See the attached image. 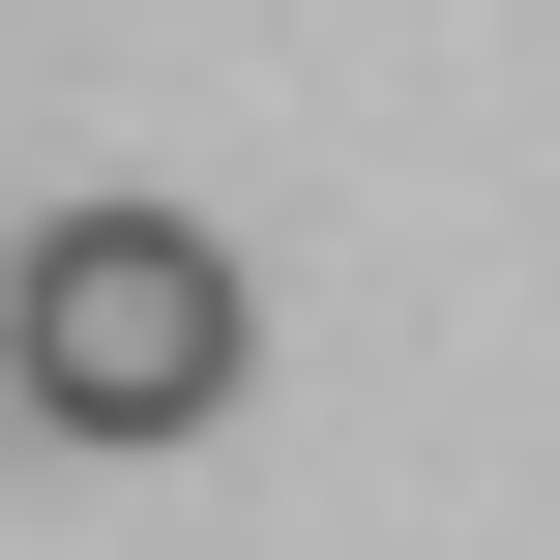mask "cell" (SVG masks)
I'll return each instance as SVG.
<instances>
[{"label": "cell", "instance_id": "6da1fadb", "mask_svg": "<svg viewBox=\"0 0 560 560\" xmlns=\"http://www.w3.org/2000/svg\"><path fill=\"white\" fill-rule=\"evenodd\" d=\"M236 354H266V295H236L207 207H30V236H0V413H59V443H207Z\"/></svg>", "mask_w": 560, "mask_h": 560}]
</instances>
